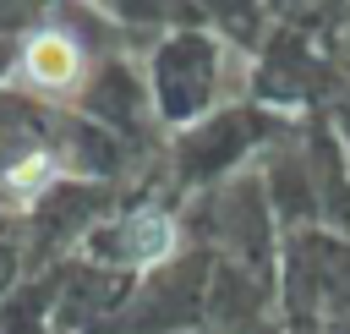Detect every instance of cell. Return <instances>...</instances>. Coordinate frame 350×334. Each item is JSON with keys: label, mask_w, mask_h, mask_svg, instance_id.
<instances>
[{"label": "cell", "mask_w": 350, "mask_h": 334, "mask_svg": "<svg viewBox=\"0 0 350 334\" xmlns=\"http://www.w3.org/2000/svg\"><path fill=\"white\" fill-rule=\"evenodd\" d=\"M22 77L44 93H71L82 82V44L66 27H44L22 49Z\"/></svg>", "instance_id": "cell-1"}, {"label": "cell", "mask_w": 350, "mask_h": 334, "mask_svg": "<svg viewBox=\"0 0 350 334\" xmlns=\"http://www.w3.org/2000/svg\"><path fill=\"white\" fill-rule=\"evenodd\" d=\"M55 175H60V159H55L49 148H38V153H22L16 164H5V170H0V186H5L11 197L27 203V197H38Z\"/></svg>", "instance_id": "cell-2"}, {"label": "cell", "mask_w": 350, "mask_h": 334, "mask_svg": "<svg viewBox=\"0 0 350 334\" xmlns=\"http://www.w3.org/2000/svg\"><path fill=\"white\" fill-rule=\"evenodd\" d=\"M170 219L164 214H137V224H131V257L137 263H159L164 252H170Z\"/></svg>", "instance_id": "cell-3"}]
</instances>
